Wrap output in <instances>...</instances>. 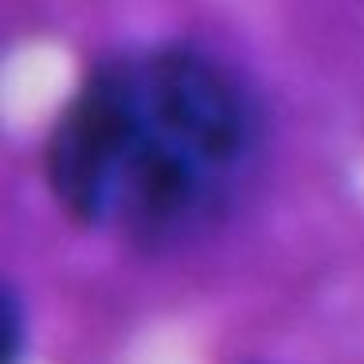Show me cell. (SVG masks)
<instances>
[{"label":"cell","instance_id":"cell-1","mask_svg":"<svg viewBox=\"0 0 364 364\" xmlns=\"http://www.w3.org/2000/svg\"><path fill=\"white\" fill-rule=\"evenodd\" d=\"M259 118L223 63L196 48L106 59L48 137V184L87 228L137 247L204 231L251 168Z\"/></svg>","mask_w":364,"mask_h":364}]
</instances>
